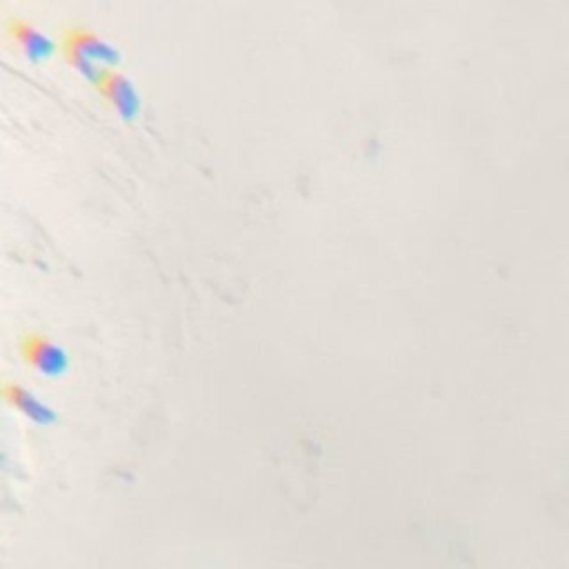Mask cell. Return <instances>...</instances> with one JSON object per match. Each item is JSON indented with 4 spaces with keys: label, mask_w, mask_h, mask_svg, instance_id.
Masks as SVG:
<instances>
[{
    "label": "cell",
    "mask_w": 569,
    "mask_h": 569,
    "mask_svg": "<svg viewBox=\"0 0 569 569\" xmlns=\"http://www.w3.org/2000/svg\"><path fill=\"white\" fill-rule=\"evenodd\" d=\"M20 351H22L24 360L44 376H60L69 365L67 351L58 342H53L51 338H47L38 331L22 336Z\"/></svg>",
    "instance_id": "1"
},
{
    "label": "cell",
    "mask_w": 569,
    "mask_h": 569,
    "mask_svg": "<svg viewBox=\"0 0 569 569\" xmlns=\"http://www.w3.org/2000/svg\"><path fill=\"white\" fill-rule=\"evenodd\" d=\"M98 89L124 120H133L138 116L140 98L133 82L124 73L116 69H104L98 80Z\"/></svg>",
    "instance_id": "2"
},
{
    "label": "cell",
    "mask_w": 569,
    "mask_h": 569,
    "mask_svg": "<svg viewBox=\"0 0 569 569\" xmlns=\"http://www.w3.org/2000/svg\"><path fill=\"white\" fill-rule=\"evenodd\" d=\"M62 40L78 47L82 53H87L96 62H118L120 60V51L111 42H107L102 36H98L96 31H91L82 24L67 27L62 31Z\"/></svg>",
    "instance_id": "3"
},
{
    "label": "cell",
    "mask_w": 569,
    "mask_h": 569,
    "mask_svg": "<svg viewBox=\"0 0 569 569\" xmlns=\"http://www.w3.org/2000/svg\"><path fill=\"white\" fill-rule=\"evenodd\" d=\"M9 33H11V38L22 47V51H24L29 58H33V60L47 58V56L53 53V49H56V42H53L47 33H42V31H40L38 27H33V24L24 22L22 18H11V20H9Z\"/></svg>",
    "instance_id": "4"
},
{
    "label": "cell",
    "mask_w": 569,
    "mask_h": 569,
    "mask_svg": "<svg viewBox=\"0 0 569 569\" xmlns=\"http://www.w3.org/2000/svg\"><path fill=\"white\" fill-rule=\"evenodd\" d=\"M2 393H4V398L13 405V407H18L22 413H27L29 418H33L36 422H51V420H56V411L49 407V405H44L40 398H36L24 385H20V382H16V380H4L2 382Z\"/></svg>",
    "instance_id": "5"
},
{
    "label": "cell",
    "mask_w": 569,
    "mask_h": 569,
    "mask_svg": "<svg viewBox=\"0 0 569 569\" xmlns=\"http://www.w3.org/2000/svg\"><path fill=\"white\" fill-rule=\"evenodd\" d=\"M62 53H64L67 62L71 67H76V71H80L84 78H89V80H93L98 84V80H100L104 69L96 60H91L87 53H82L78 47H73V44L64 42V40H62Z\"/></svg>",
    "instance_id": "6"
}]
</instances>
